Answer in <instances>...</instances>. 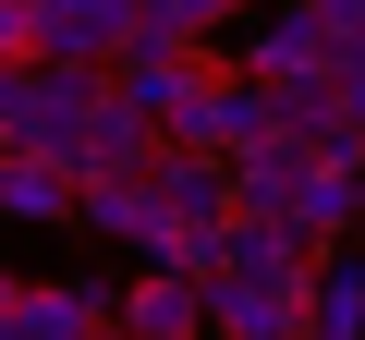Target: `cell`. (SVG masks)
<instances>
[{
  "label": "cell",
  "mask_w": 365,
  "mask_h": 340,
  "mask_svg": "<svg viewBox=\"0 0 365 340\" xmlns=\"http://www.w3.org/2000/svg\"><path fill=\"white\" fill-rule=\"evenodd\" d=\"M98 97H110L98 61H0V146H13V158H49V170H86Z\"/></svg>",
  "instance_id": "6da1fadb"
},
{
  "label": "cell",
  "mask_w": 365,
  "mask_h": 340,
  "mask_svg": "<svg viewBox=\"0 0 365 340\" xmlns=\"http://www.w3.org/2000/svg\"><path fill=\"white\" fill-rule=\"evenodd\" d=\"M268 134H280V110H268V85H256L232 49L158 110V146H195V158H244V146H268Z\"/></svg>",
  "instance_id": "7a4b0ae2"
},
{
  "label": "cell",
  "mask_w": 365,
  "mask_h": 340,
  "mask_svg": "<svg viewBox=\"0 0 365 340\" xmlns=\"http://www.w3.org/2000/svg\"><path fill=\"white\" fill-rule=\"evenodd\" d=\"M25 13H37V61H122V37L146 25L134 13V0H25Z\"/></svg>",
  "instance_id": "3957f363"
},
{
  "label": "cell",
  "mask_w": 365,
  "mask_h": 340,
  "mask_svg": "<svg viewBox=\"0 0 365 340\" xmlns=\"http://www.w3.org/2000/svg\"><path fill=\"white\" fill-rule=\"evenodd\" d=\"M207 61H220L207 37H158V25H134V37H122V61H110V85H122L134 110H170V97L195 85Z\"/></svg>",
  "instance_id": "277c9868"
},
{
  "label": "cell",
  "mask_w": 365,
  "mask_h": 340,
  "mask_svg": "<svg viewBox=\"0 0 365 340\" xmlns=\"http://www.w3.org/2000/svg\"><path fill=\"white\" fill-rule=\"evenodd\" d=\"M110 316H122L134 340H207V316H195V280H182V267H134V280L110 292Z\"/></svg>",
  "instance_id": "5b68a950"
},
{
  "label": "cell",
  "mask_w": 365,
  "mask_h": 340,
  "mask_svg": "<svg viewBox=\"0 0 365 340\" xmlns=\"http://www.w3.org/2000/svg\"><path fill=\"white\" fill-rule=\"evenodd\" d=\"M110 316V280H25V304H13V340H86Z\"/></svg>",
  "instance_id": "8992f818"
},
{
  "label": "cell",
  "mask_w": 365,
  "mask_h": 340,
  "mask_svg": "<svg viewBox=\"0 0 365 340\" xmlns=\"http://www.w3.org/2000/svg\"><path fill=\"white\" fill-rule=\"evenodd\" d=\"M158 158V110H134L122 85L98 97V122H86V170H146ZM86 170H73V183H86Z\"/></svg>",
  "instance_id": "52a82bcc"
},
{
  "label": "cell",
  "mask_w": 365,
  "mask_h": 340,
  "mask_svg": "<svg viewBox=\"0 0 365 340\" xmlns=\"http://www.w3.org/2000/svg\"><path fill=\"white\" fill-rule=\"evenodd\" d=\"M304 340H365V267L353 255H329L304 280Z\"/></svg>",
  "instance_id": "ba28073f"
},
{
  "label": "cell",
  "mask_w": 365,
  "mask_h": 340,
  "mask_svg": "<svg viewBox=\"0 0 365 340\" xmlns=\"http://www.w3.org/2000/svg\"><path fill=\"white\" fill-rule=\"evenodd\" d=\"M0 219H73V170H49V158H13L0 146Z\"/></svg>",
  "instance_id": "9c48e42d"
},
{
  "label": "cell",
  "mask_w": 365,
  "mask_h": 340,
  "mask_svg": "<svg viewBox=\"0 0 365 340\" xmlns=\"http://www.w3.org/2000/svg\"><path fill=\"white\" fill-rule=\"evenodd\" d=\"M134 13H146L158 37H220V25L244 13V0H134Z\"/></svg>",
  "instance_id": "30bf717a"
},
{
  "label": "cell",
  "mask_w": 365,
  "mask_h": 340,
  "mask_svg": "<svg viewBox=\"0 0 365 340\" xmlns=\"http://www.w3.org/2000/svg\"><path fill=\"white\" fill-rule=\"evenodd\" d=\"M0 61H37V13L25 0H0Z\"/></svg>",
  "instance_id": "8fae6325"
},
{
  "label": "cell",
  "mask_w": 365,
  "mask_h": 340,
  "mask_svg": "<svg viewBox=\"0 0 365 340\" xmlns=\"http://www.w3.org/2000/svg\"><path fill=\"white\" fill-rule=\"evenodd\" d=\"M341 134L365 146V73H341Z\"/></svg>",
  "instance_id": "7c38bea8"
},
{
  "label": "cell",
  "mask_w": 365,
  "mask_h": 340,
  "mask_svg": "<svg viewBox=\"0 0 365 340\" xmlns=\"http://www.w3.org/2000/svg\"><path fill=\"white\" fill-rule=\"evenodd\" d=\"M317 13H329V25H341V37H365V0H317Z\"/></svg>",
  "instance_id": "4fadbf2b"
},
{
  "label": "cell",
  "mask_w": 365,
  "mask_h": 340,
  "mask_svg": "<svg viewBox=\"0 0 365 340\" xmlns=\"http://www.w3.org/2000/svg\"><path fill=\"white\" fill-rule=\"evenodd\" d=\"M341 195H353V231H365V158H353V183H341Z\"/></svg>",
  "instance_id": "5bb4252c"
},
{
  "label": "cell",
  "mask_w": 365,
  "mask_h": 340,
  "mask_svg": "<svg viewBox=\"0 0 365 340\" xmlns=\"http://www.w3.org/2000/svg\"><path fill=\"white\" fill-rule=\"evenodd\" d=\"M86 340H134V328H122V316H98V328H86Z\"/></svg>",
  "instance_id": "9a60e30c"
}]
</instances>
